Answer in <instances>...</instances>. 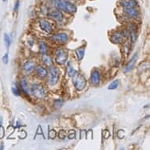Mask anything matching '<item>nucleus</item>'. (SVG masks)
Segmentation results:
<instances>
[{
	"instance_id": "obj_30",
	"label": "nucleus",
	"mask_w": 150,
	"mask_h": 150,
	"mask_svg": "<svg viewBox=\"0 0 150 150\" xmlns=\"http://www.w3.org/2000/svg\"><path fill=\"white\" fill-rule=\"evenodd\" d=\"M18 6H19V1H18V0H17V1H16V3H15V8H14L15 11H17L18 9Z\"/></svg>"
},
{
	"instance_id": "obj_25",
	"label": "nucleus",
	"mask_w": 150,
	"mask_h": 150,
	"mask_svg": "<svg viewBox=\"0 0 150 150\" xmlns=\"http://www.w3.org/2000/svg\"><path fill=\"white\" fill-rule=\"evenodd\" d=\"M3 62H4L5 64H7L8 63V62H9V57H8V54L6 53V54H4V56L3 57Z\"/></svg>"
},
{
	"instance_id": "obj_2",
	"label": "nucleus",
	"mask_w": 150,
	"mask_h": 150,
	"mask_svg": "<svg viewBox=\"0 0 150 150\" xmlns=\"http://www.w3.org/2000/svg\"><path fill=\"white\" fill-rule=\"evenodd\" d=\"M54 5L58 9L67 12V13H70V14H74L77 11V7L67 0H57L55 2Z\"/></svg>"
},
{
	"instance_id": "obj_31",
	"label": "nucleus",
	"mask_w": 150,
	"mask_h": 150,
	"mask_svg": "<svg viewBox=\"0 0 150 150\" xmlns=\"http://www.w3.org/2000/svg\"><path fill=\"white\" fill-rule=\"evenodd\" d=\"M48 1H49V2H50V3H52V4H54H54H55V2H56L57 0H48Z\"/></svg>"
},
{
	"instance_id": "obj_19",
	"label": "nucleus",
	"mask_w": 150,
	"mask_h": 150,
	"mask_svg": "<svg viewBox=\"0 0 150 150\" xmlns=\"http://www.w3.org/2000/svg\"><path fill=\"white\" fill-rule=\"evenodd\" d=\"M39 51L42 54L47 52V46L44 42H40V43H39Z\"/></svg>"
},
{
	"instance_id": "obj_8",
	"label": "nucleus",
	"mask_w": 150,
	"mask_h": 150,
	"mask_svg": "<svg viewBox=\"0 0 150 150\" xmlns=\"http://www.w3.org/2000/svg\"><path fill=\"white\" fill-rule=\"evenodd\" d=\"M90 82L94 86H98L100 83V72L97 69H94L92 72L90 77Z\"/></svg>"
},
{
	"instance_id": "obj_1",
	"label": "nucleus",
	"mask_w": 150,
	"mask_h": 150,
	"mask_svg": "<svg viewBox=\"0 0 150 150\" xmlns=\"http://www.w3.org/2000/svg\"><path fill=\"white\" fill-rule=\"evenodd\" d=\"M71 78L73 80V84L76 90L81 91L85 89V87L86 86V80L83 75L78 73V71H76Z\"/></svg>"
},
{
	"instance_id": "obj_23",
	"label": "nucleus",
	"mask_w": 150,
	"mask_h": 150,
	"mask_svg": "<svg viewBox=\"0 0 150 150\" xmlns=\"http://www.w3.org/2000/svg\"><path fill=\"white\" fill-rule=\"evenodd\" d=\"M130 38H131V42L134 43L135 41L137 40V33H136L135 30L131 29V31H130Z\"/></svg>"
},
{
	"instance_id": "obj_32",
	"label": "nucleus",
	"mask_w": 150,
	"mask_h": 150,
	"mask_svg": "<svg viewBox=\"0 0 150 150\" xmlns=\"http://www.w3.org/2000/svg\"><path fill=\"white\" fill-rule=\"evenodd\" d=\"M3 2H6V1H7V0H3Z\"/></svg>"
},
{
	"instance_id": "obj_16",
	"label": "nucleus",
	"mask_w": 150,
	"mask_h": 150,
	"mask_svg": "<svg viewBox=\"0 0 150 150\" xmlns=\"http://www.w3.org/2000/svg\"><path fill=\"white\" fill-rule=\"evenodd\" d=\"M20 87L21 90H23V92L27 95L28 94V90H29V87H28V83L26 79H21L20 81Z\"/></svg>"
},
{
	"instance_id": "obj_18",
	"label": "nucleus",
	"mask_w": 150,
	"mask_h": 150,
	"mask_svg": "<svg viewBox=\"0 0 150 150\" xmlns=\"http://www.w3.org/2000/svg\"><path fill=\"white\" fill-rule=\"evenodd\" d=\"M76 55L78 57V59L79 61H81L82 58H84V55H85V49L84 48H79V49L76 50Z\"/></svg>"
},
{
	"instance_id": "obj_4",
	"label": "nucleus",
	"mask_w": 150,
	"mask_h": 150,
	"mask_svg": "<svg viewBox=\"0 0 150 150\" xmlns=\"http://www.w3.org/2000/svg\"><path fill=\"white\" fill-rule=\"evenodd\" d=\"M68 59V53L66 50L58 49L55 52V60L56 62L59 65H63L67 62Z\"/></svg>"
},
{
	"instance_id": "obj_12",
	"label": "nucleus",
	"mask_w": 150,
	"mask_h": 150,
	"mask_svg": "<svg viewBox=\"0 0 150 150\" xmlns=\"http://www.w3.org/2000/svg\"><path fill=\"white\" fill-rule=\"evenodd\" d=\"M125 12L126 13L128 16L133 18H138V11L135 9V7H130V8H124Z\"/></svg>"
},
{
	"instance_id": "obj_13",
	"label": "nucleus",
	"mask_w": 150,
	"mask_h": 150,
	"mask_svg": "<svg viewBox=\"0 0 150 150\" xmlns=\"http://www.w3.org/2000/svg\"><path fill=\"white\" fill-rule=\"evenodd\" d=\"M137 2L135 0H124L121 3V5L123 6V8H130V7H136Z\"/></svg>"
},
{
	"instance_id": "obj_5",
	"label": "nucleus",
	"mask_w": 150,
	"mask_h": 150,
	"mask_svg": "<svg viewBox=\"0 0 150 150\" xmlns=\"http://www.w3.org/2000/svg\"><path fill=\"white\" fill-rule=\"evenodd\" d=\"M59 78V73L56 67L50 66L49 69V83L51 86H54Z\"/></svg>"
},
{
	"instance_id": "obj_7",
	"label": "nucleus",
	"mask_w": 150,
	"mask_h": 150,
	"mask_svg": "<svg viewBox=\"0 0 150 150\" xmlns=\"http://www.w3.org/2000/svg\"><path fill=\"white\" fill-rule=\"evenodd\" d=\"M50 39L58 43H65L68 40V35L65 33H59L57 35H53L52 37L50 38Z\"/></svg>"
},
{
	"instance_id": "obj_29",
	"label": "nucleus",
	"mask_w": 150,
	"mask_h": 150,
	"mask_svg": "<svg viewBox=\"0 0 150 150\" xmlns=\"http://www.w3.org/2000/svg\"><path fill=\"white\" fill-rule=\"evenodd\" d=\"M55 136H56V133H55L54 130H52V131L49 133V137H50V138L54 139L55 137Z\"/></svg>"
},
{
	"instance_id": "obj_26",
	"label": "nucleus",
	"mask_w": 150,
	"mask_h": 150,
	"mask_svg": "<svg viewBox=\"0 0 150 150\" xmlns=\"http://www.w3.org/2000/svg\"><path fill=\"white\" fill-rule=\"evenodd\" d=\"M5 134V131H4V128L3 127V125H0V139L3 138Z\"/></svg>"
},
{
	"instance_id": "obj_3",
	"label": "nucleus",
	"mask_w": 150,
	"mask_h": 150,
	"mask_svg": "<svg viewBox=\"0 0 150 150\" xmlns=\"http://www.w3.org/2000/svg\"><path fill=\"white\" fill-rule=\"evenodd\" d=\"M30 93L35 98L43 99L46 97V91L40 84H33L30 87Z\"/></svg>"
},
{
	"instance_id": "obj_10",
	"label": "nucleus",
	"mask_w": 150,
	"mask_h": 150,
	"mask_svg": "<svg viewBox=\"0 0 150 150\" xmlns=\"http://www.w3.org/2000/svg\"><path fill=\"white\" fill-rule=\"evenodd\" d=\"M137 54H138L137 53H135V54H133V56L132 57V58L130 59L129 62V63L127 64V66H126V67H125L124 72H125V73L129 72L130 70L133 69V67H134V65H135V63H136V61H137V57H138V55Z\"/></svg>"
},
{
	"instance_id": "obj_6",
	"label": "nucleus",
	"mask_w": 150,
	"mask_h": 150,
	"mask_svg": "<svg viewBox=\"0 0 150 150\" xmlns=\"http://www.w3.org/2000/svg\"><path fill=\"white\" fill-rule=\"evenodd\" d=\"M127 37V33L125 31H118L115 32L111 37V40L114 43H121L125 38Z\"/></svg>"
},
{
	"instance_id": "obj_15",
	"label": "nucleus",
	"mask_w": 150,
	"mask_h": 150,
	"mask_svg": "<svg viewBox=\"0 0 150 150\" xmlns=\"http://www.w3.org/2000/svg\"><path fill=\"white\" fill-rule=\"evenodd\" d=\"M36 72H37L38 75L42 78H46L47 76V74H48L47 70L42 66H38V67H36Z\"/></svg>"
},
{
	"instance_id": "obj_27",
	"label": "nucleus",
	"mask_w": 150,
	"mask_h": 150,
	"mask_svg": "<svg viewBox=\"0 0 150 150\" xmlns=\"http://www.w3.org/2000/svg\"><path fill=\"white\" fill-rule=\"evenodd\" d=\"M58 136H59V137H60V138L63 139L64 137L67 136V133H65V131H63V130H62V131H60V132H59V134H58Z\"/></svg>"
},
{
	"instance_id": "obj_28",
	"label": "nucleus",
	"mask_w": 150,
	"mask_h": 150,
	"mask_svg": "<svg viewBox=\"0 0 150 150\" xmlns=\"http://www.w3.org/2000/svg\"><path fill=\"white\" fill-rule=\"evenodd\" d=\"M68 137H69V139H73L75 137V132L74 131H70V133L68 134Z\"/></svg>"
},
{
	"instance_id": "obj_21",
	"label": "nucleus",
	"mask_w": 150,
	"mask_h": 150,
	"mask_svg": "<svg viewBox=\"0 0 150 150\" xmlns=\"http://www.w3.org/2000/svg\"><path fill=\"white\" fill-rule=\"evenodd\" d=\"M75 72H76V70H74V69L71 67V64L68 62V65H67V74H68V75L69 77H72L73 75L74 74Z\"/></svg>"
},
{
	"instance_id": "obj_24",
	"label": "nucleus",
	"mask_w": 150,
	"mask_h": 150,
	"mask_svg": "<svg viewBox=\"0 0 150 150\" xmlns=\"http://www.w3.org/2000/svg\"><path fill=\"white\" fill-rule=\"evenodd\" d=\"M11 91H12V93H14V95L15 96H17V97H18V96H19V91H18V89L16 86L12 87Z\"/></svg>"
},
{
	"instance_id": "obj_14",
	"label": "nucleus",
	"mask_w": 150,
	"mask_h": 150,
	"mask_svg": "<svg viewBox=\"0 0 150 150\" xmlns=\"http://www.w3.org/2000/svg\"><path fill=\"white\" fill-rule=\"evenodd\" d=\"M35 68V63L34 62L29 61V62H26V63L24 64L23 66V69L27 73H31Z\"/></svg>"
},
{
	"instance_id": "obj_11",
	"label": "nucleus",
	"mask_w": 150,
	"mask_h": 150,
	"mask_svg": "<svg viewBox=\"0 0 150 150\" xmlns=\"http://www.w3.org/2000/svg\"><path fill=\"white\" fill-rule=\"evenodd\" d=\"M39 26H40L41 29L43 30L44 31L47 32V33H50L52 31V27H51V25L50 23L46 20H40L39 21Z\"/></svg>"
},
{
	"instance_id": "obj_17",
	"label": "nucleus",
	"mask_w": 150,
	"mask_h": 150,
	"mask_svg": "<svg viewBox=\"0 0 150 150\" xmlns=\"http://www.w3.org/2000/svg\"><path fill=\"white\" fill-rule=\"evenodd\" d=\"M42 62H44V64H46L47 67L52 66V60H51V58H50V57L49 55L46 54H42Z\"/></svg>"
},
{
	"instance_id": "obj_20",
	"label": "nucleus",
	"mask_w": 150,
	"mask_h": 150,
	"mask_svg": "<svg viewBox=\"0 0 150 150\" xmlns=\"http://www.w3.org/2000/svg\"><path fill=\"white\" fill-rule=\"evenodd\" d=\"M11 38L7 34H4V43H5V46H6V49L8 50L10 46H11Z\"/></svg>"
},
{
	"instance_id": "obj_9",
	"label": "nucleus",
	"mask_w": 150,
	"mask_h": 150,
	"mask_svg": "<svg viewBox=\"0 0 150 150\" xmlns=\"http://www.w3.org/2000/svg\"><path fill=\"white\" fill-rule=\"evenodd\" d=\"M48 16L56 22H61L63 18V15L59 11H52L48 14Z\"/></svg>"
},
{
	"instance_id": "obj_22",
	"label": "nucleus",
	"mask_w": 150,
	"mask_h": 150,
	"mask_svg": "<svg viewBox=\"0 0 150 150\" xmlns=\"http://www.w3.org/2000/svg\"><path fill=\"white\" fill-rule=\"evenodd\" d=\"M119 86V81L118 80H114V81H112V82L110 83V85L108 87V89L109 90H115L117 89Z\"/></svg>"
}]
</instances>
